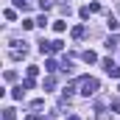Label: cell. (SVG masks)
Segmentation results:
<instances>
[{
    "instance_id": "1",
    "label": "cell",
    "mask_w": 120,
    "mask_h": 120,
    "mask_svg": "<svg viewBox=\"0 0 120 120\" xmlns=\"http://www.w3.org/2000/svg\"><path fill=\"white\" fill-rule=\"evenodd\" d=\"M73 87H78V92H81V95H87V98H90V95H95V92H98V87H101V84H98V78L84 75V78H78Z\"/></svg>"
},
{
    "instance_id": "2",
    "label": "cell",
    "mask_w": 120,
    "mask_h": 120,
    "mask_svg": "<svg viewBox=\"0 0 120 120\" xmlns=\"http://www.w3.org/2000/svg\"><path fill=\"white\" fill-rule=\"evenodd\" d=\"M61 45H64V42H59V39H53V42H45V39H42V42H39V50H42V53H59Z\"/></svg>"
},
{
    "instance_id": "3",
    "label": "cell",
    "mask_w": 120,
    "mask_h": 120,
    "mask_svg": "<svg viewBox=\"0 0 120 120\" xmlns=\"http://www.w3.org/2000/svg\"><path fill=\"white\" fill-rule=\"evenodd\" d=\"M103 70H106L112 78H120V64H115L112 59H103Z\"/></svg>"
},
{
    "instance_id": "4",
    "label": "cell",
    "mask_w": 120,
    "mask_h": 120,
    "mask_svg": "<svg viewBox=\"0 0 120 120\" xmlns=\"http://www.w3.org/2000/svg\"><path fill=\"white\" fill-rule=\"evenodd\" d=\"M25 53H28V48H25V45H22V48H11V59H14V61L25 59Z\"/></svg>"
},
{
    "instance_id": "5",
    "label": "cell",
    "mask_w": 120,
    "mask_h": 120,
    "mask_svg": "<svg viewBox=\"0 0 120 120\" xmlns=\"http://www.w3.org/2000/svg\"><path fill=\"white\" fill-rule=\"evenodd\" d=\"M120 48V36H109L106 39V50H117Z\"/></svg>"
},
{
    "instance_id": "6",
    "label": "cell",
    "mask_w": 120,
    "mask_h": 120,
    "mask_svg": "<svg viewBox=\"0 0 120 120\" xmlns=\"http://www.w3.org/2000/svg\"><path fill=\"white\" fill-rule=\"evenodd\" d=\"M90 14H95L92 6H81V8H78V17H81V20H90Z\"/></svg>"
},
{
    "instance_id": "7",
    "label": "cell",
    "mask_w": 120,
    "mask_h": 120,
    "mask_svg": "<svg viewBox=\"0 0 120 120\" xmlns=\"http://www.w3.org/2000/svg\"><path fill=\"white\" fill-rule=\"evenodd\" d=\"M84 36H87V28L84 25H75L73 28V39H84Z\"/></svg>"
},
{
    "instance_id": "8",
    "label": "cell",
    "mask_w": 120,
    "mask_h": 120,
    "mask_svg": "<svg viewBox=\"0 0 120 120\" xmlns=\"http://www.w3.org/2000/svg\"><path fill=\"white\" fill-rule=\"evenodd\" d=\"M22 95H25V87H22V84L11 90V98H14V101H22Z\"/></svg>"
},
{
    "instance_id": "9",
    "label": "cell",
    "mask_w": 120,
    "mask_h": 120,
    "mask_svg": "<svg viewBox=\"0 0 120 120\" xmlns=\"http://www.w3.org/2000/svg\"><path fill=\"white\" fill-rule=\"evenodd\" d=\"M81 59L87 61V64H95V61H98V56H95L92 50H84V53H81Z\"/></svg>"
},
{
    "instance_id": "10",
    "label": "cell",
    "mask_w": 120,
    "mask_h": 120,
    "mask_svg": "<svg viewBox=\"0 0 120 120\" xmlns=\"http://www.w3.org/2000/svg\"><path fill=\"white\" fill-rule=\"evenodd\" d=\"M45 70H48V73H56V70H59V64H56L53 59H48V61H45Z\"/></svg>"
},
{
    "instance_id": "11",
    "label": "cell",
    "mask_w": 120,
    "mask_h": 120,
    "mask_svg": "<svg viewBox=\"0 0 120 120\" xmlns=\"http://www.w3.org/2000/svg\"><path fill=\"white\" fill-rule=\"evenodd\" d=\"M64 28H67V22H64V20H56V22H53V31H56V34H61Z\"/></svg>"
},
{
    "instance_id": "12",
    "label": "cell",
    "mask_w": 120,
    "mask_h": 120,
    "mask_svg": "<svg viewBox=\"0 0 120 120\" xmlns=\"http://www.w3.org/2000/svg\"><path fill=\"white\" fill-rule=\"evenodd\" d=\"M14 117H17L14 109H3V120H14Z\"/></svg>"
},
{
    "instance_id": "13",
    "label": "cell",
    "mask_w": 120,
    "mask_h": 120,
    "mask_svg": "<svg viewBox=\"0 0 120 120\" xmlns=\"http://www.w3.org/2000/svg\"><path fill=\"white\" fill-rule=\"evenodd\" d=\"M42 90H45V92H48V90H53V78H50V75L42 81Z\"/></svg>"
},
{
    "instance_id": "14",
    "label": "cell",
    "mask_w": 120,
    "mask_h": 120,
    "mask_svg": "<svg viewBox=\"0 0 120 120\" xmlns=\"http://www.w3.org/2000/svg\"><path fill=\"white\" fill-rule=\"evenodd\" d=\"M61 70L70 73V70H73V61H70V59H61Z\"/></svg>"
},
{
    "instance_id": "15",
    "label": "cell",
    "mask_w": 120,
    "mask_h": 120,
    "mask_svg": "<svg viewBox=\"0 0 120 120\" xmlns=\"http://www.w3.org/2000/svg\"><path fill=\"white\" fill-rule=\"evenodd\" d=\"M25 73H28V78H36V75H39V67H34V64H31Z\"/></svg>"
},
{
    "instance_id": "16",
    "label": "cell",
    "mask_w": 120,
    "mask_h": 120,
    "mask_svg": "<svg viewBox=\"0 0 120 120\" xmlns=\"http://www.w3.org/2000/svg\"><path fill=\"white\" fill-rule=\"evenodd\" d=\"M50 6H53V3H50V0H39V8H42V11H48V8H50Z\"/></svg>"
},
{
    "instance_id": "17",
    "label": "cell",
    "mask_w": 120,
    "mask_h": 120,
    "mask_svg": "<svg viewBox=\"0 0 120 120\" xmlns=\"http://www.w3.org/2000/svg\"><path fill=\"white\" fill-rule=\"evenodd\" d=\"M34 25H36V20H22V28H25V31L34 28Z\"/></svg>"
},
{
    "instance_id": "18",
    "label": "cell",
    "mask_w": 120,
    "mask_h": 120,
    "mask_svg": "<svg viewBox=\"0 0 120 120\" xmlns=\"http://www.w3.org/2000/svg\"><path fill=\"white\" fill-rule=\"evenodd\" d=\"M14 6H17V8H22V11L28 8V3H25V0H14Z\"/></svg>"
},
{
    "instance_id": "19",
    "label": "cell",
    "mask_w": 120,
    "mask_h": 120,
    "mask_svg": "<svg viewBox=\"0 0 120 120\" xmlns=\"http://www.w3.org/2000/svg\"><path fill=\"white\" fill-rule=\"evenodd\" d=\"M25 120H45V117H36V115H31V117H25Z\"/></svg>"
},
{
    "instance_id": "20",
    "label": "cell",
    "mask_w": 120,
    "mask_h": 120,
    "mask_svg": "<svg viewBox=\"0 0 120 120\" xmlns=\"http://www.w3.org/2000/svg\"><path fill=\"white\" fill-rule=\"evenodd\" d=\"M67 120H78V117H75V115H70V117H67Z\"/></svg>"
}]
</instances>
